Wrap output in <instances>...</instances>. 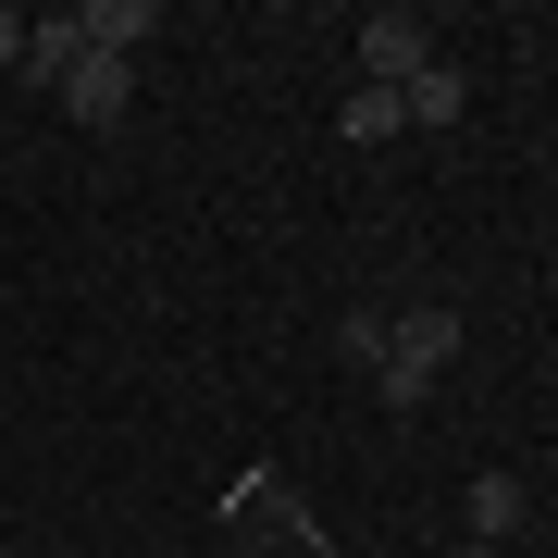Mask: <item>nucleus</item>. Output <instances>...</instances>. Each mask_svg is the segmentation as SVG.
Listing matches in <instances>:
<instances>
[{"label":"nucleus","mask_w":558,"mask_h":558,"mask_svg":"<svg viewBox=\"0 0 558 558\" xmlns=\"http://www.w3.org/2000/svg\"><path fill=\"white\" fill-rule=\"evenodd\" d=\"M25 50V13H13V0H0V62H13Z\"/></svg>","instance_id":"9d476101"},{"label":"nucleus","mask_w":558,"mask_h":558,"mask_svg":"<svg viewBox=\"0 0 558 558\" xmlns=\"http://www.w3.org/2000/svg\"><path fill=\"white\" fill-rule=\"evenodd\" d=\"M398 112H410V137H435V124H459V112H472V75H459V62L435 50V62H422V75L398 87Z\"/></svg>","instance_id":"423d86ee"},{"label":"nucleus","mask_w":558,"mask_h":558,"mask_svg":"<svg viewBox=\"0 0 558 558\" xmlns=\"http://www.w3.org/2000/svg\"><path fill=\"white\" fill-rule=\"evenodd\" d=\"M75 62H87L75 13H38V25H25V50H13V75H25V87H50V100H62V75H75Z\"/></svg>","instance_id":"39448f33"},{"label":"nucleus","mask_w":558,"mask_h":558,"mask_svg":"<svg viewBox=\"0 0 558 558\" xmlns=\"http://www.w3.org/2000/svg\"><path fill=\"white\" fill-rule=\"evenodd\" d=\"M336 348H348V373H385V311H348Z\"/></svg>","instance_id":"1a4fd4ad"},{"label":"nucleus","mask_w":558,"mask_h":558,"mask_svg":"<svg viewBox=\"0 0 558 558\" xmlns=\"http://www.w3.org/2000/svg\"><path fill=\"white\" fill-rule=\"evenodd\" d=\"M459 336H472V323H459L447 299H422V311H398L385 323V373H373V398L385 410H422L447 385V360H459Z\"/></svg>","instance_id":"f257e3e1"},{"label":"nucleus","mask_w":558,"mask_h":558,"mask_svg":"<svg viewBox=\"0 0 558 558\" xmlns=\"http://www.w3.org/2000/svg\"><path fill=\"white\" fill-rule=\"evenodd\" d=\"M336 137H360V149H398V137H410V112H398V87H348V112H336Z\"/></svg>","instance_id":"6e6552de"},{"label":"nucleus","mask_w":558,"mask_h":558,"mask_svg":"<svg viewBox=\"0 0 558 558\" xmlns=\"http://www.w3.org/2000/svg\"><path fill=\"white\" fill-rule=\"evenodd\" d=\"M62 112H75L87 137H112V124L137 112V62H100V50H87L75 75H62Z\"/></svg>","instance_id":"7ed1b4c3"},{"label":"nucleus","mask_w":558,"mask_h":558,"mask_svg":"<svg viewBox=\"0 0 558 558\" xmlns=\"http://www.w3.org/2000/svg\"><path fill=\"white\" fill-rule=\"evenodd\" d=\"M422 62H435V25L422 13H373L360 25V87H410Z\"/></svg>","instance_id":"f03ea898"},{"label":"nucleus","mask_w":558,"mask_h":558,"mask_svg":"<svg viewBox=\"0 0 558 558\" xmlns=\"http://www.w3.org/2000/svg\"><path fill=\"white\" fill-rule=\"evenodd\" d=\"M521 509H534V497H521V472H472V546H509Z\"/></svg>","instance_id":"0eeeda50"},{"label":"nucleus","mask_w":558,"mask_h":558,"mask_svg":"<svg viewBox=\"0 0 558 558\" xmlns=\"http://www.w3.org/2000/svg\"><path fill=\"white\" fill-rule=\"evenodd\" d=\"M223 558H260V546H223Z\"/></svg>","instance_id":"9b49d317"},{"label":"nucleus","mask_w":558,"mask_h":558,"mask_svg":"<svg viewBox=\"0 0 558 558\" xmlns=\"http://www.w3.org/2000/svg\"><path fill=\"white\" fill-rule=\"evenodd\" d=\"M75 38L100 50V62H137L161 38V0H75Z\"/></svg>","instance_id":"20e7f679"}]
</instances>
